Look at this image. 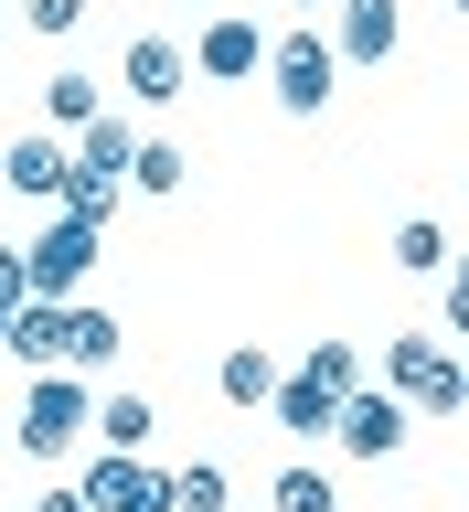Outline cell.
<instances>
[{"mask_svg":"<svg viewBox=\"0 0 469 512\" xmlns=\"http://www.w3.org/2000/svg\"><path fill=\"white\" fill-rule=\"evenodd\" d=\"M374 384H384L406 416H459V406H469L459 352H448L438 331H395V342H384V363H374Z\"/></svg>","mask_w":469,"mask_h":512,"instance_id":"6da1fadb","label":"cell"},{"mask_svg":"<svg viewBox=\"0 0 469 512\" xmlns=\"http://www.w3.org/2000/svg\"><path fill=\"white\" fill-rule=\"evenodd\" d=\"M11 438H22V459H43V470H54V459H75V448L96 438L86 374H32V384H22V427H11Z\"/></svg>","mask_w":469,"mask_h":512,"instance_id":"7a4b0ae2","label":"cell"},{"mask_svg":"<svg viewBox=\"0 0 469 512\" xmlns=\"http://www.w3.org/2000/svg\"><path fill=\"white\" fill-rule=\"evenodd\" d=\"M331 86H342V54H331V32H267V96H278L288 118H320L331 107Z\"/></svg>","mask_w":469,"mask_h":512,"instance_id":"3957f363","label":"cell"},{"mask_svg":"<svg viewBox=\"0 0 469 512\" xmlns=\"http://www.w3.org/2000/svg\"><path fill=\"white\" fill-rule=\"evenodd\" d=\"M96 246H107L96 224H75V214H43V224H32V246H22V278H32V299H64V310H75V299H86V267H96Z\"/></svg>","mask_w":469,"mask_h":512,"instance_id":"277c9868","label":"cell"},{"mask_svg":"<svg viewBox=\"0 0 469 512\" xmlns=\"http://www.w3.org/2000/svg\"><path fill=\"white\" fill-rule=\"evenodd\" d=\"M75 491H86V512H182V502H171V470H150V459H118V448H96Z\"/></svg>","mask_w":469,"mask_h":512,"instance_id":"5b68a950","label":"cell"},{"mask_svg":"<svg viewBox=\"0 0 469 512\" xmlns=\"http://www.w3.org/2000/svg\"><path fill=\"white\" fill-rule=\"evenodd\" d=\"M118 86L139 96V107H171V96H192V43H171V32H128Z\"/></svg>","mask_w":469,"mask_h":512,"instance_id":"8992f818","label":"cell"},{"mask_svg":"<svg viewBox=\"0 0 469 512\" xmlns=\"http://www.w3.org/2000/svg\"><path fill=\"white\" fill-rule=\"evenodd\" d=\"M331 54L342 64H395L406 54V11L395 0H331Z\"/></svg>","mask_w":469,"mask_h":512,"instance_id":"52a82bcc","label":"cell"},{"mask_svg":"<svg viewBox=\"0 0 469 512\" xmlns=\"http://www.w3.org/2000/svg\"><path fill=\"white\" fill-rule=\"evenodd\" d=\"M192 75H214V86L267 75V32H256L246 11H214V22H203V43H192Z\"/></svg>","mask_w":469,"mask_h":512,"instance_id":"ba28073f","label":"cell"},{"mask_svg":"<svg viewBox=\"0 0 469 512\" xmlns=\"http://www.w3.org/2000/svg\"><path fill=\"white\" fill-rule=\"evenodd\" d=\"M64 171H75V150H64L54 128H22V139L0 150V182L22 192V203H43V214H54V203H64Z\"/></svg>","mask_w":469,"mask_h":512,"instance_id":"9c48e42d","label":"cell"},{"mask_svg":"<svg viewBox=\"0 0 469 512\" xmlns=\"http://www.w3.org/2000/svg\"><path fill=\"white\" fill-rule=\"evenodd\" d=\"M331 448H342V459H395V448H406V406H395L384 384L342 395V427H331Z\"/></svg>","mask_w":469,"mask_h":512,"instance_id":"30bf717a","label":"cell"},{"mask_svg":"<svg viewBox=\"0 0 469 512\" xmlns=\"http://www.w3.org/2000/svg\"><path fill=\"white\" fill-rule=\"evenodd\" d=\"M11 363H32V374H64V352H75V310L64 299H22V320H11Z\"/></svg>","mask_w":469,"mask_h":512,"instance_id":"8fae6325","label":"cell"},{"mask_svg":"<svg viewBox=\"0 0 469 512\" xmlns=\"http://www.w3.org/2000/svg\"><path fill=\"white\" fill-rule=\"evenodd\" d=\"M278 352H267V342H224V363H214V395H224V406H256V416H267V406H278Z\"/></svg>","mask_w":469,"mask_h":512,"instance_id":"7c38bea8","label":"cell"},{"mask_svg":"<svg viewBox=\"0 0 469 512\" xmlns=\"http://www.w3.org/2000/svg\"><path fill=\"white\" fill-rule=\"evenodd\" d=\"M150 438H160V406H150V395H96V448L139 459Z\"/></svg>","mask_w":469,"mask_h":512,"instance_id":"4fadbf2b","label":"cell"},{"mask_svg":"<svg viewBox=\"0 0 469 512\" xmlns=\"http://www.w3.org/2000/svg\"><path fill=\"white\" fill-rule=\"evenodd\" d=\"M267 416H278L288 438H331V427H342V395H320L310 374H288V384H278V406H267Z\"/></svg>","mask_w":469,"mask_h":512,"instance_id":"5bb4252c","label":"cell"},{"mask_svg":"<svg viewBox=\"0 0 469 512\" xmlns=\"http://www.w3.org/2000/svg\"><path fill=\"white\" fill-rule=\"evenodd\" d=\"M96 118H107V96H96V75H54V86H43V128H54V139H86Z\"/></svg>","mask_w":469,"mask_h":512,"instance_id":"9a60e30c","label":"cell"},{"mask_svg":"<svg viewBox=\"0 0 469 512\" xmlns=\"http://www.w3.org/2000/svg\"><path fill=\"white\" fill-rule=\"evenodd\" d=\"M182 182H192L182 139H139V160H128V192H139V203H171Z\"/></svg>","mask_w":469,"mask_h":512,"instance_id":"2e32d148","label":"cell"},{"mask_svg":"<svg viewBox=\"0 0 469 512\" xmlns=\"http://www.w3.org/2000/svg\"><path fill=\"white\" fill-rule=\"evenodd\" d=\"M118 352H128L118 310H96V299H75V352H64V374H96V363H118Z\"/></svg>","mask_w":469,"mask_h":512,"instance_id":"e0dca14e","label":"cell"},{"mask_svg":"<svg viewBox=\"0 0 469 512\" xmlns=\"http://www.w3.org/2000/svg\"><path fill=\"white\" fill-rule=\"evenodd\" d=\"M448 256H459V246H448L438 214H406V224H395V267H406V278H448Z\"/></svg>","mask_w":469,"mask_h":512,"instance_id":"ac0fdd59","label":"cell"},{"mask_svg":"<svg viewBox=\"0 0 469 512\" xmlns=\"http://www.w3.org/2000/svg\"><path fill=\"white\" fill-rule=\"evenodd\" d=\"M118 203H128V182H107V171H86V160H75L54 214H75V224H96V235H107V214H118Z\"/></svg>","mask_w":469,"mask_h":512,"instance_id":"d6986e66","label":"cell"},{"mask_svg":"<svg viewBox=\"0 0 469 512\" xmlns=\"http://www.w3.org/2000/svg\"><path fill=\"white\" fill-rule=\"evenodd\" d=\"M75 160H86V171H107V182H128V160H139V128H128V118H96L86 139H75Z\"/></svg>","mask_w":469,"mask_h":512,"instance_id":"ffe728a7","label":"cell"},{"mask_svg":"<svg viewBox=\"0 0 469 512\" xmlns=\"http://www.w3.org/2000/svg\"><path fill=\"white\" fill-rule=\"evenodd\" d=\"M299 374L320 384V395H363V342H310V363Z\"/></svg>","mask_w":469,"mask_h":512,"instance_id":"44dd1931","label":"cell"},{"mask_svg":"<svg viewBox=\"0 0 469 512\" xmlns=\"http://www.w3.org/2000/svg\"><path fill=\"white\" fill-rule=\"evenodd\" d=\"M171 502H182V512H224V502H235L224 459H182V470H171Z\"/></svg>","mask_w":469,"mask_h":512,"instance_id":"7402d4cb","label":"cell"},{"mask_svg":"<svg viewBox=\"0 0 469 512\" xmlns=\"http://www.w3.org/2000/svg\"><path fill=\"white\" fill-rule=\"evenodd\" d=\"M267 512H342V491L320 470H278V491H267Z\"/></svg>","mask_w":469,"mask_h":512,"instance_id":"603a6c76","label":"cell"},{"mask_svg":"<svg viewBox=\"0 0 469 512\" xmlns=\"http://www.w3.org/2000/svg\"><path fill=\"white\" fill-rule=\"evenodd\" d=\"M11 22H22L32 43H64V32L86 22V0H22V11H11Z\"/></svg>","mask_w":469,"mask_h":512,"instance_id":"cb8c5ba5","label":"cell"},{"mask_svg":"<svg viewBox=\"0 0 469 512\" xmlns=\"http://www.w3.org/2000/svg\"><path fill=\"white\" fill-rule=\"evenodd\" d=\"M32 278H22V246H0V342H11V320H22Z\"/></svg>","mask_w":469,"mask_h":512,"instance_id":"d4e9b609","label":"cell"},{"mask_svg":"<svg viewBox=\"0 0 469 512\" xmlns=\"http://www.w3.org/2000/svg\"><path fill=\"white\" fill-rule=\"evenodd\" d=\"M448 331H469V246L448 256Z\"/></svg>","mask_w":469,"mask_h":512,"instance_id":"484cf974","label":"cell"},{"mask_svg":"<svg viewBox=\"0 0 469 512\" xmlns=\"http://www.w3.org/2000/svg\"><path fill=\"white\" fill-rule=\"evenodd\" d=\"M32 512H86V491H75V480H54V491H43Z\"/></svg>","mask_w":469,"mask_h":512,"instance_id":"4316f807","label":"cell"},{"mask_svg":"<svg viewBox=\"0 0 469 512\" xmlns=\"http://www.w3.org/2000/svg\"><path fill=\"white\" fill-rule=\"evenodd\" d=\"M459 384H469V331H459Z\"/></svg>","mask_w":469,"mask_h":512,"instance_id":"83f0119b","label":"cell"},{"mask_svg":"<svg viewBox=\"0 0 469 512\" xmlns=\"http://www.w3.org/2000/svg\"><path fill=\"white\" fill-rule=\"evenodd\" d=\"M11 32H22V22H11V11H0V43H11Z\"/></svg>","mask_w":469,"mask_h":512,"instance_id":"f1b7e54d","label":"cell"},{"mask_svg":"<svg viewBox=\"0 0 469 512\" xmlns=\"http://www.w3.org/2000/svg\"><path fill=\"white\" fill-rule=\"evenodd\" d=\"M192 11H224V0H192Z\"/></svg>","mask_w":469,"mask_h":512,"instance_id":"f546056e","label":"cell"},{"mask_svg":"<svg viewBox=\"0 0 469 512\" xmlns=\"http://www.w3.org/2000/svg\"><path fill=\"white\" fill-rule=\"evenodd\" d=\"M299 11H331V0H299Z\"/></svg>","mask_w":469,"mask_h":512,"instance_id":"4dcf8cb0","label":"cell"},{"mask_svg":"<svg viewBox=\"0 0 469 512\" xmlns=\"http://www.w3.org/2000/svg\"><path fill=\"white\" fill-rule=\"evenodd\" d=\"M448 11H459V22H469V0H448Z\"/></svg>","mask_w":469,"mask_h":512,"instance_id":"1f68e13d","label":"cell"}]
</instances>
